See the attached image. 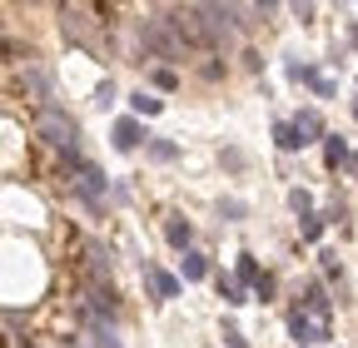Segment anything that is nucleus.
Instances as JSON below:
<instances>
[{
    "label": "nucleus",
    "mask_w": 358,
    "mask_h": 348,
    "mask_svg": "<svg viewBox=\"0 0 358 348\" xmlns=\"http://www.w3.org/2000/svg\"><path fill=\"white\" fill-rule=\"evenodd\" d=\"M35 124H40V135L50 140V145H55L65 159H75V154H80V124H75L70 115H60V110H50V105H45Z\"/></svg>",
    "instance_id": "nucleus-1"
},
{
    "label": "nucleus",
    "mask_w": 358,
    "mask_h": 348,
    "mask_svg": "<svg viewBox=\"0 0 358 348\" xmlns=\"http://www.w3.org/2000/svg\"><path fill=\"white\" fill-rule=\"evenodd\" d=\"M140 45H145L150 60H179V40L169 35L164 20H145V25H140Z\"/></svg>",
    "instance_id": "nucleus-2"
},
{
    "label": "nucleus",
    "mask_w": 358,
    "mask_h": 348,
    "mask_svg": "<svg viewBox=\"0 0 358 348\" xmlns=\"http://www.w3.org/2000/svg\"><path fill=\"white\" fill-rule=\"evenodd\" d=\"M194 10H199V20H204L209 40H229V35H239V30H244L239 6H194Z\"/></svg>",
    "instance_id": "nucleus-3"
},
{
    "label": "nucleus",
    "mask_w": 358,
    "mask_h": 348,
    "mask_svg": "<svg viewBox=\"0 0 358 348\" xmlns=\"http://www.w3.org/2000/svg\"><path fill=\"white\" fill-rule=\"evenodd\" d=\"M289 333H294L299 343H329V338H334L329 324H319V319L303 314V309H289Z\"/></svg>",
    "instance_id": "nucleus-4"
},
{
    "label": "nucleus",
    "mask_w": 358,
    "mask_h": 348,
    "mask_svg": "<svg viewBox=\"0 0 358 348\" xmlns=\"http://www.w3.org/2000/svg\"><path fill=\"white\" fill-rule=\"evenodd\" d=\"M299 309H303V314H313L319 324H329V309H334V303H329V293H324V284H319V279H308V284H303V303H299Z\"/></svg>",
    "instance_id": "nucleus-5"
},
{
    "label": "nucleus",
    "mask_w": 358,
    "mask_h": 348,
    "mask_svg": "<svg viewBox=\"0 0 358 348\" xmlns=\"http://www.w3.org/2000/svg\"><path fill=\"white\" fill-rule=\"evenodd\" d=\"M145 279H150V289H155V298H179V279L169 274V269H159L155 259H145Z\"/></svg>",
    "instance_id": "nucleus-6"
},
{
    "label": "nucleus",
    "mask_w": 358,
    "mask_h": 348,
    "mask_svg": "<svg viewBox=\"0 0 358 348\" xmlns=\"http://www.w3.org/2000/svg\"><path fill=\"white\" fill-rule=\"evenodd\" d=\"M85 264H90V279L110 284V249H100L95 239H90V244H85Z\"/></svg>",
    "instance_id": "nucleus-7"
},
{
    "label": "nucleus",
    "mask_w": 358,
    "mask_h": 348,
    "mask_svg": "<svg viewBox=\"0 0 358 348\" xmlns=\"http://www.w3.org/2000/svg\"><path fill=\"white\" fill-rule=\"evenodd\" d=\"M140 140H150L140 119H115V150H134Z\"/></svg>",
    "instance_id": "nucleus-8"
},
{
    "label": "nucleus",
    "mask_w": 358,
    "mask_h": 348,
    "mask_svg": "<svg viewBox=\"0 0 358 348\" xmlns=\"http://www.w3.org/2000/svg\"><path fill=\"white\" fill-rule=\"evenodd\" d=\"M164 239H169L174 249H185V254H189L194 229H189V219H185V214H169V219H164Z\"/></svg>",
    "instance_id": "nucleus-9"
},
{
    "label": "nucleus",
    "mask_w": 358,
    "mask_h": 348,
    "mask_svg": "<svg viewBox=\"0 0 358 348\" xmlns=\"http://www.w3.org/2000/svg\"><path fill=\"white\" fill-rule=\"evenodd\" d=\"M274 145H279L284 154H294V150H303L308 140L299 135V124H294V119H279V124H274Z\"/></svg>",
    "instance_id": "nucleus-10"
},
{
    "label": "nucleus",
    "mask_w": 358,
    "mask_h": 348,
    "mask_svg": "<svg viewBox=\"0 0 358 348\" xmlns=\"http://www.w3.org/2000/svg\"><path fill=\"white\" fill-rule=\"evenodd\" d=\"M294 124H299V135H303V140H329V135H324L319 110H299V119H294Z\"/></svg>",
    "instance_id": "nucleus-11"
},
{
    "label": "nucleus",
    "mask_w": 358,
    "mask_h": 348,
    "mask_svg": "<svg viewBox=\"0 0 358 348\" xmlns=\"http://www.w3.org/2000/svg\"><path fill=\"white\" fill-rule=\"evenodd\" d=\"M214 289H219V298L229 303V309H239V303H249V298H244V284H239V279H224V274H219V279H214Z\"/></svg>",
    "instance_id": "nucleus-12"
},
{
    "label": "nucleus",
    "mask_w": 358,
    "mask_h": 348,
    "mask_svg": "<svg viewBox=\"0 0 358 348\" xmlns=\"http://www.w3.org/2000/svg\"><path fill=\"white\" fill-rule=\"evenodd\" d=\"M324 164H329V169L348 164V140H343V135H329V140H324Z\"/></svg>",
    "instance_id": "nucleus-13"
},
{
    "label": "nucleus",
    "mask_w": 358,
    "mask_h": 348,
    "mask_svg": "<svg viewBox=\"0 0 358 348\" xmlns=\"http://www.w3.org/2000/svg\"><path fill=\"white\" fill-rule=\"evenodd\" d=\"M268 274H259V264H254V254H239V284H249V289H259Z\"/></svg>",
    "instance_id": "nucleus-14"
},
{
    "label": "nucleus",
    "mask_w": 358,
    "mask_h": 348,
    "mask_svg": "<svg viewBox=\"0 0 358 348\" xmlns=\"http://www.w3.org/2000/svg\"><path fill=\"white\" fill-rule=\"evenodd\" d=\"M129 110H134V115H159L164 100H155V95H145V90H134V95H129Z\"/></svg>",
    "instance_id": "nucleus-15"
},
{
    "label": "nucleus",
    "mask_w": 358,
    "mask_h": 348,
    "mask_svg": "<svg viewBox=\"0 0 358 348\" xmlns=\"http://www.w3.org/2000/svg\"><path fill=\"white\" fill-rule=\"evenodd\" d=\"M324 224H329L324 214H308V219H299V229H303V244H319V239H324Z\"/></svg>",
    "instance_id": "nucleus-16"
},
{
    "label": "nucleus",
    "mask_w": 358,
    "mask_h": 348,
    "mask_svg": "<svg viewBox=\"0 0 358 348\" xmlns=\"http://www.w3.org/2000/svg\"><path fill=\"white\" fill-rule=\"evenodd\" d=\"M90 324V333H95V348H124L120 338H115V328H105V324H95V319H85Z\"/></svg>",
    "instance_id": "nucleus-17"
},
{
    "label": "nucleus",
    "mask_w": 358,
    "mask_h": 348,
    "mask_svg": "<svg viewBox=\"0 0 358 348\" xmlns=\"http://www.w3.org/2000/svg\"><path fill=\"white\" fill-rule=\"evenodd\" d=\"M204 274H209V259L189 249V254H185V279H204Z\"/></svg>",
    "instance_id": "nucleus-18"
},
{
    "label": "nucleus",
    "mask_w": 358,
    "mask_h": 348,
    "mask_svg": "<svg viewBox=\"0 0 358 348\" xmlns=\"http://www.w3.org/2000/svg\"><path fill=\"white\" fill-rule=\"evenodd\" d=\"M174 154H179V150H174L169 140H159V135H150V159H159V164H169Z\"/></svg>",
    "instance_id": "nucleus-19"
},
{
    "label": "nucleus",
    "mask_w": 358,
    "mask_h": 348,
    "mask_svg": "<svg viewBox=\"0 0 358 348\" xmlns=\"http://www.w3.org/2000/svg\"><path fill=\"white\" fill-rule=\"evenodd\" d=\"M25 80H30V90H35V100H50V75H45V70H30Z\"/></svg>",
    "instance_id": "nucleus-20"
},
{
    "label": "nucleus",
    "mask_w": 358,
    "mask_h": 348,
    "mask_svg": "<svg viewBox=\"0 0 358 348\" xmlns=\"http://www.w3.org/2000/svg\"><path fill=\"white\" fill-rule=\"evenodd\" d=\"M289 204H294V214H303V219L313 214V194L308 189H289Z\"/></svg>",
    "instance_id": "nucleus-21"
},
{
    "label": "nucleus",
    "mask_w": 358,
    "mask_h": 348,
    "mask_svg": "<svg viewBox=\"0 0 358 348\" xmlns=\"http://www.w3.org/2000/svg\"><path fill=\"white\" fill-rule=\"evenodd\" d=\"M219 214H224V219H244V204H239V199H224Z\"/></svg>",
    "instance_id": "nucleus-22"
},
{
    "label": "nucleus",
    "mask_w": 358,
    "mask_h": 348,
    "mask_svg": "<svg viewBox=\"0 0 358 348\" xmlns=\"http://www.w3.org/2000/svg\"><path fill=\"white\" fill-rule=\"evenodd\" d=\"M224 343H229V348H249V343H244V333H239L234 324H224Z\"/></svg>",
    "instance_id": "nucleus-23"
},
{
    "label": "nucleus",
    "mask_w": 358,
    "mask_h": 348,
    "mask_svg": "<svg viewBox=\"0 0 358 348\" xmlns=\"http://www.w3.org/2000/svg\"><path fill=\"white\" fill-rule=\"evenodd\" d=\"M155 85H159V90H174L179 75H174V70H155Z\"/></svg>",
    "instance_id": "nucleus-24"
},
{
    "label": "nucleus",
    "mask_w": 358,
    "mask_h": 348,
    "mask_svg": "<svg viewBox=\"0 0 358 348\" xmlns=\"http://www.w3.org/2000/svg\"><path fill=\"white\" fill-rule=\"evenodd\" d=\"M348 35H353V50H358V20H353V30H348Z\"/></svg>",
    "instance_id": "nucleus-25"
},
{
    "label": "nucleus",
    "mask_w": 358,
    "mask_h": 348,
    "mask_svg": "<svg viewBox=\"0 0 358 348\" xmlns=\"http://www.w3.org/2000/svg\"><path fill=\"white\" fill-rule=\"evenodd\" d=\"M353 115H358V105H353Z\"/></svg>",
    "instance_id": "nucleus-26"
}]
</instances>
